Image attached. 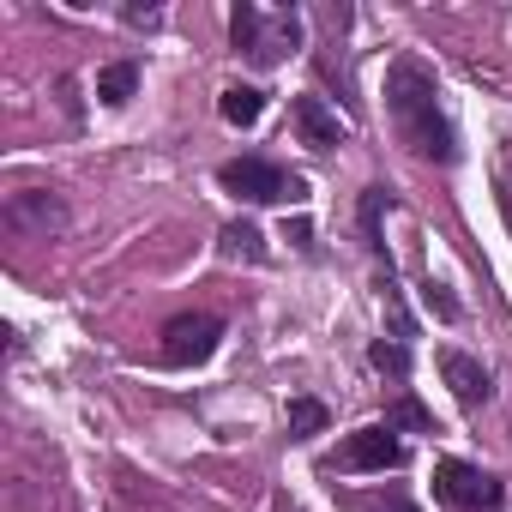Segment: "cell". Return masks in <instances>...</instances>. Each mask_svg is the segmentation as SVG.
<instances>
[{
  "instance_id": "cell-1",
  "label": "cell",
  "mask_w": 512,
  "mask_h": 512,
  "mask_svg": "<svg viewBox=\"0 0 512 512\" xmlns=\"http://www.w3.org/2000/svg\"><path fill=\"white\" fill-rule=\"evenodd\" d=\"M386 109L404 133V145L416 157H434V163H452L458 145H452V127L440 121V103H434V73L416 67V61H398L386 73Z\"/></svg>"
},
{
  "instance_id": "cell-2",
  "label": "cell",
  "mask_w": 512,
  "mask_h": 512,
  "mask_svg": "<svg viewBox=\"0 0 512 512\" xmlns=\"http://www.w3.org/2000/svg\"><path fill=\"white\" fill-rule=\"evenodd\" d=\"M229 31H235V49L253 61V67H278L290 49H296V37H302V25L290 19V13H260V7H235V19H229Z\"/></svg>"
},
{
  "instance_id": "cell-3",
  "label": "cell",
  "mask_w": 512,
  "mask_h": 512,
  "mask_svg": "<svg viewBox=\"0 0 512 512\" xmlns=\"http://www.w3.org/2000/svg\"><path fill=\"white\" fill-rule=\"evenodd\" d=\"M217 181H223L235 199H247V205H284V199H308L302 175H284L278 163H260V157H235V163H223V169H217Z\"/></svg>"
},
{
  "instance_id": "cell-4",
  "label": "cell",
  "mask_w": 512,
  "mask_h": 512,
  "mask_svg": "<svg viewBox=\"0 0 512 512\" xmlns=\"http://www.w3.org/2000/svg\"><path fill=\"white\" fill-rule=\"evenodd\" d=\"M217 338H223V320L217 314H181L163 326V362L169 368H199L217 356Z\"/></svg>"
},
{
  "instance_id": "cell-5",
  "label": "cell",
  "mask_w": 512,
  "mask_h": 512,
  "mask_svg": "<svg viewBox=\"0 0 512 512\" xmlns=\"http://www.w3.org/2000/svg\"><path fill=\"white\" fill-rule=\"evenodd\" d=\"M434 488H440L452 506H464V512L500 506V482H494V476H482V470H476V464H464V458H440V464H434Z\"/></svg>"
},
{
  "instance_id": "cell-6",
  "label": "cell",
  "mask_w": 512,
  "mask_h": 512,
  "mask_svg": "<svg viewBox=\"0 0 512 512\" xmlns=\"http://www.w3.org/2000/svg\"><path fill=\"white\" fill-rule=\"evenodd\" d=\"M7 223H13L19 235H31V241H49V235H61V229H67V211H61V199H55V193L25 187V193H13V199H7Z\"/></svg>"
},
{
  "instance_id": "cell-7",
  "label": "cell",
  "mask_w": 512,
  "mask_h": 512,
  "mask_svg": "<svg viewBox=\"0 0 512 512\" xmlns=\"http://www.w3.org/2000/svg\"><path fill=\"white\" fill-rule=\"evenodd\" d=\"M392 464H404V446L392 440V428H356L332 458V470H392Z\"/></svg>"
},
{
  "instance_id": "cell-8",
  "label": "cell",
  "mask_w": 512,
  "mask_h": 512,
  "mask_svg": "<svg viewBox=\"0 0 512 512\" xmlns=\"http://www.w3.org/2000/svg\"><path fill=\"white\" fill-rule=\"evenodd\" d=\"M440 374H446V386H452V398L458 404H488V392H494V380H488V368L476 362V356H464V350H446L440 356Z\"/></svg>"
},
{
  "instance_id": "cell-9",
  "label": "cell",
  "mask_w": 512,
  "mask_h": 512,
  "mask_svg": "<svg viewBox=\"0 0 512 512\" xmlns=\"http://www.w3.org/2000/svg\"><path fill=\"white\" fill-rule=\"evenodd\" d=\"M296 127H302V139H308V145H320V151L344 145V121H338L320 97H296Z\"/></svg>"
},
{
  "instance_id": "cell-10",
  "label": "cell",
  "mask_w": 512,
  "mask_h": 512,
  "mask_svg": "<svg viewBox=\"0 0 512 512\" xmlns=\"http://www.w3.org/2000/svg\"><path fill=\"white\" fill-rule=\"evenodd\" d=\"M133 91H139V67H133V61H115V67L97 73V97H103L109 109H121Z\"/></svg>"
},
{
  "instance_id": "cell-11",
  "label": "cell",
  "mask_w": 512,
  "mask_h": 512,
  "mask_svg": "<svg viewBox=\"0 0 512 512\" xmlns=\"http://www.w3.org/2000/svg\"><path fill=\"white\" fill-rule=\"evenodd\" d=\"M260 109H266V97L253 91V85H229L223 91V121L229 127H253V121H260Z\"/></svg>"
},
{
  "instance_id": "cell-12",
  "label": "cell",
  "mask_w": 512,
  "mask_h": 512,
  "mask_svg": "<svg viewBox=\"0 0 512 512\" xmlns=\"http://www.w3.org/2000/svg\"><path fill=\"white\" fill-rule=\"evenodd\" d=\"M223 253H229V260H266L260 229H253V223H229L223 229Z\"/></svg>"
},
{
  "instance_id": "cell-13",
  "label": "cell",
  "mask_w": 512,
  "mask_h": 512,
  "mask_svg": "<svg viewBox=\"0 0 512 512\" xmlns=\"http://www.w3.org/2000/svg\"><path fill=\"white\" fill-rule=\"evenodd\" d=\"M320 428H326V404H320V398H296V404H290V434L308 440V434H320Z\"/></svg>"
},
{
  "instance_id": "cell-14",
  "label": "cell",
  "mask_w": 512,
  "mask_h": 512,
  "mask_svg": "<svg viewBox=\"0 0 512 512\" xmlns=\"http://www.w3.org/2000/svg\"><path fill=\"white\" fill-rule=\"evenodd\" d=\"M368 356H374V368H380V374H398V380L410 374V356H404V344H386V338H380Z\"/></svg>"
},
{
  "instance_id": "cell-15",
  "label": "cell",
  "mask_w": 512,
  "mask_h": 512,
  "mask_svg": "<svg viewBox=\"0 0 512 512\" xmlns=\"http://www.w3.org/2000/svg\"><path fill=\"white\" fill-rule=\"evenodd\" d=\"M392 422H398V428H416V434H428V428H434V422H428V410H422L416 398H398V404H392V416H386V428H392Z\"/></svg>"
},
{
  "instance_id": "cell-16",
  "label": "cell",
  "mask_w": 512,
  "mask_h": 512,
  "mask_svg": "<svg viewBox=\"0 0 512 512\" xmlns=\"http://www.w3.org/2000/svg\"><path fill=\"white\" fill-rule=\"evenodd\" d=\"M308 235H314V229H308V217H296V223H284V241H296V247H308Z\"/></svg>"
},
{
  "instance_id": "cell-17",
  "label": "cell",
  "mask_w": 512,
  "mask_h": 512,
  "mask_svg": "<svg viewBox=\"0 0 512 512\" xmlns=\"http://www.w3.org/2000/svg\"><path fill=\"white\" fill-rule=\"evenodd\" d=\"M362 512H416L410 500H386V506H362Z\"/></svg>"
}]
</instances>
